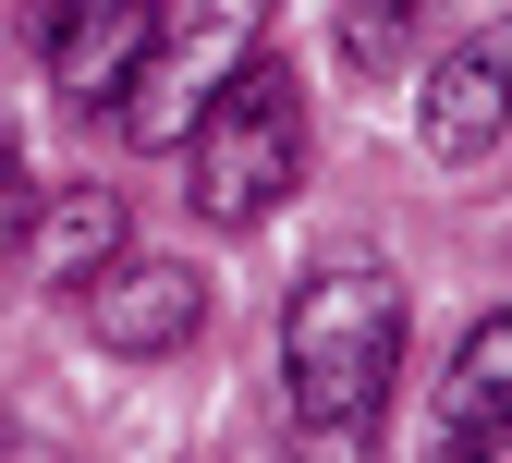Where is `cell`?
<instances>
[{"label": "cell", "mask_w": 512, "mask_h": 463, "mask_svg": "<svg viewBox=\"0 0 512 463\" xmlns=\"http://www.w3.org/2000/svg\"><path fill=\"white\" fill-rule=\"evenodd\" d=\"M439 451H488V463H512V305L464 329L452 390H439Z\"/></svg>", "instance_id": "cell-7"}, {"label": "cell", "mask_w": 512, "mask_h": 463, "mask_svg": "<svg viewBox=\"0 0 512 463\" xmlns=\"http://www.w3.org/2000/svg\"><path fill=\"white\" fill-rule=\"evenodd\" d=\"M171 159H183V208H196L208 232H256L293 195V171H305V86H293V61L244 49L220 74V98L183 122Z\"/></svg>", "instance_id": "cell-2"}, {"label": "cell", "mask_w": 512, "mask_h": 463, "mask_svg": "<svg viewBox=\"0 0 512 463\" xmlns=\"http://www.w3.org/2000/svg\"><path fill=\"white\" fill-rule=\"evenodd\" d=\"M0 183H13V122H0Z\"/></svg>", "instance_id": "cell-10"}, {"label": "cell", "mask_w": 512, "mask_h": 463, "mask_svg": "<svg viewBox=\"0 0 512 463\" xmlns=\"http://www.w3.org/2000/svg\"><path fill=\"white\" fill-rule=\"evenodd\" d=\"M159 25V0H37V49H49V86L61 98H122V74H135V49Z\"/></svg>", "instance_id": "cell-6"}, {"label": "cell", "mask_w": 512, "mask_h": 463, "mask_svg": "<svg viewBox=\"0 0 512 463\" xmlns=\"http://www.w3.org/2000/svg\"><path fill=\"white\" fill-rule=\"evenodd\" d=\"M74 293H86L98 354H183V342L208 329V281H196V256H98Z\"/></svg>", "instance_id": "cell-4"}, {"label": "cell", "mask_w": 512, "mask_h": 463, "mask_svg": "<svg viewBox=\"0 0 512 463\" xmlns=\"http://www.w3.org/2000/svg\"><path fill=\"white\" fill-rule=\"evenodd\" d=\"M269 37V0H159V25L135 49V74H122V135L135 147H183V122L220 98V74Z\"/></svg>", "instance_id": "cell-3"}, {"label": "cell", "mask_w": 512, "mask_h": 463, "mask_svg": "<svg viewBox=\"0 0 512 463\" xmlns=\"http://www.w3.org/2000/svg\"><path fill=\"white\" fill-rule=\"evenodd\" d=\"M403 378V281L378 256H330L305 269L281 305V390H293V427L317 439H354Z\"/></svg>", "instance_id": "cell-1"}, {"label": "cell", "mask_w": 512, "mask_h": 463, "mask_svg": "<svg viewBox=\"0 0 512 463\" xmlns=\"http://www.w3.org/2000/svg\"><path fill=\"white\" fill-rule=\"evenodd\" d=\"M98 256H122V195L110 183H49L25 208V269L37 281H86Z\"/></svg>", "instance_id": "cell-8"}, {"label": "cell", "mask_w": 512, "mask_h": 463, "mask_svg": "<svg viewBox=\"0 0 512 463\" xmlns=\"http://www.w3.org/2000/svg\"><path fill=\"white\" fill-rule=\"evenodd\" d=\"M427 25H439V0H342V74L391 86L403 61L427 49Z\"/></svg>", "instance_id": "cell-9"}, {"label": "cell", "mask_w": 512, "mask_h": 463, "mask_svg": "<svg viewBox=\"0 0 512 463\" xmlns=\"http://www.w3.org/2000/svg\"><path fill=\"white\" fill-rule=\"evenodd\" d=\"M415 135H427V159H452V171H476L512 135V37H452V49L427 61Z\"/></svg>", "instance_id": "cell-5"}]
</instances>
